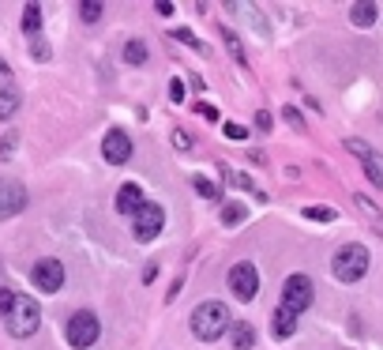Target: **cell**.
<instances>
[{
    "instance_id": "cell-1",
    "label": "cell",
    "mask_w": 383,
    "mask_h": 350,
    "mask_svg": "<svg viewBox=\"0 0 383 350\" xmlns=\"http://www.w3.org/2000/svg\"><path fill=\"white\" fill-rule=\"evenodd\" d=\"M233 320H229V309L222 301H203L192 309V335L203 339V343H214V339H222Z\"/></svg>"
},
{
    "instance_id": "cell-2",
    "label": "cell",
    "mask_w": 383,
    "mask_h": 350,
    "mask_svg": "<svg viewBox=\"0 0 383 350\" xmlns=\"http://www.w3.org/2000/svg\"><path fill=\"white\" fill-rule=\"evenodd\" d=\"M331 271H335L338 282H357V279H365V271H368V249L357 245V242L342 245V249L335 253V260H331Z\"/></svg>"
},
{
    "instance_id": "cell-3",
    "label": "cell",
    "mask_w": 383,
    "mask_h": 350,
    "mask_svg": "<svg viewBox=\"0 0 383 350\" xmlns=\"http://www.w3.org/2000/svg\"><path fill=\"white\" fill-rule=\"evenodd\" d=\"M4 324H8V332H12L15 339H30V335L38 332V324H41V309H38V301H34V298H23V294H19L15 309L4 316Z\"/></svg>"
},
{
    "instance_id": "cell-4",
    "label": "cell",
    "mask_w": 383,
    "mask_h": 350,
    "mask_svg": "<svg viewBox=\"0 0 383 350\" xmlns=\"http://www.w3.org/2000/svg\"><path fill=\"white\" fill-rule=\"evenodd\" d=\"M64 335H68V343L75 350H86V346H94L98 343V335H102V324H98V316L91 309H79V313H72V320L68 327H64Z\"/></svg>"
},
{
    "instance_id": "cell-5",
    "label": "cell",
    "mask_w": 383,
    "mask_h": 350,
    "mask_svg": "<svg viewBox=\"0 0 383 350\" xmlns=\"http://www.w3.org/2000/svg\"><path fill=\"white\" fill-rule=\"evenodd\" d=\"M162 226H166V211H162L158 204H143L132 218V237L136 242H155V237L162 234Z\"/></svg>"
},
{
    "instance_id": "cell-6",
    "label": "cell",
    "mask_w": 383,
    "mask_h": 350,
    "mask_svg": "<svg viewBox=\"0 0 383 350\" xmlns=\"http://www.w3.org/2000/svg\"><path fill=\"white\" fill-rule=\"evenodd\" d=\"M229 290H233L237 301H256V294H259V271H256V264L240 260L237 268H229Z\"/></svg>"
},
{
    "instance_id": "cell-7",
    "label": "cell",
    "mask_w": 383,
    "mask_h": 350,
    "mask_svg": "<svg viewBox=\"0 0 383 350\" xmlns=\"http://www.w3.org/2000/svg\"><path fill=\"white\" fill-rule=\"evenodd\" d=\"M312 298H316V290H312V279L309 275H290L286 287H282V305L293 309L297 316L312 305Z\"/></svg>"
},
{
    "instance_id": "cell-8",
    "label": "cell",
    "mask_w": 383,
    "mask_h": 350,
    "mask_svg": "<svg viewBox=\"0 0 383 350\" xmlns=\"http://www.w3.org/2000/svg\"><path fill=\"white\" fill-rule=\"evenodd\" d=\"M30 282L41 290V294H57L64 287V264L60 260H38L30 268Z\"/></svg>"
},
{
    "instance_id": "cell-9",
    "label": "cell",
    "mask_w": 383,
    "mask_h": 350,
    "mask_svg": "<svg viewBox=\"0 0 383 350\" xmlns=\"http://www.w3.org/2000/svg\"><path fill=\"white\" fill-rule=\"evenodd\" d=\"M102 155L109 166H124L128 158H132V136L124 132V128H109L105 139H102Z\"/></svg>"
},
{
    "instance_id": "cell-10",
    "label": "cell",
    "mask_w": 383,
    "mask_h": 350,
    "mask_svg": "<svg viewBox=\"0 0 383 350\" xmlns=\"http://www.w3.org/2000/svg\"><path fill=\"white\" fill-rule=\"evenodd\" d=\"M23 207H27V189L12 177H0V223L19 215Z\"/></svg>"
},
{
    "instance_id": "cell-11",
    "label": "cell",
    "mask_w": 383,
    "mask_h": 350,
    "mask_svg": "<svg viewBox=\"0 0 383 350\" xmlns=\"http://www.w3.org/2000/svg\"><path fill=\"white\" fill-rule=\"evenodd\" d=\"M346 147L361 158V166H365V177H368L372 185H376V189H383V158H379L368 144H361V139H349Z\"/></svg>"
},
{
    "instance_id": "cell-12",
    "label": "cell",
    "mask_w": 383,
    "mask_h": 350,
    "mask_svg": "<svg viewBox=\"0 0 383 350\" xmlns=\"http://www.w3.org/2000/svg\"><path fill=\"white\" fill-rule=\"evenodd\" d=\"M143 204H147L143 200V189H139L136 181H128V185H120V189H117V215H132L136 218V211Z\"/></svg>"
},
{
    "instance_id": "cell-13",
    "label": "cell",
    "mask_w": 383,
    "mask_h": 350,
    "mask_svg": "<svg viewBox=\"0 0 383 350\" xmlns=\"http://www.w3.org/2000/svg\"><path fill=\"white\" fill-rule=\"evenodd\" d=\"M271 327H275V335H278V339H290L293 332H297V313L286 309V305H278L275 316H271Z\"/></svg>"
},
{
    "instance_id": "cell-14",
    "label": "cell",
    "mask_w": 383,
    "mask_h": 350,
    "mask_svg": "<svg viewBox=\"0 0 383 350\" xmlns=\"http://www.w3.org/2000/svg\"><path fill=\"white\" fill-rule=\"evenodd\" d=\"M19 106H23V94H19V87H0V121H12L19 113Z\"/></svg>"
},
{
    "instance_id": "cell-15",
    "label": "cell",
    "mask_w": 383,
    "mask_h": 350,
    "mask_svg": "<svg viewBox=\"0 0 383 350\" xmlns=\"http://www.w3.org/2000/svg\"><path fill=\"white\" fill-rule=\"evenodd\" d=\"M229 343H233V350H252V346H256V327L245 324V320L233 324V327H229Z\"/></svg>"
},
{
    "instance_id": "cell-16",
    "label": "cell",
    "mask_w": 383,
    "mask_h": 350,
    "mask_svg": "<svg viewBox=\"0 0 383 350\" xmlns=\"http://www.w3.org/2000/svg\"><path fill=\"white\" fill-rule=\"evenodd\" d=\"M349 19H353V27H361V30L376 27V19H379V4H353V8H349Z\"/></svg>"
},
{
    "instance_id": "cell-17",
    "label": "cell",
    "mask_w": 383,
    "mask_h": 350,
    "mask_svg": "<svg viewBox=\"0 0 383 350\" xmlns=\"http://www.w3.org/2000/svg\"><path fill=\"white\" fill-rule=\"evenodd\" d=\"M218 30H222V42H226L229 57H237V64H248V57H245V46H240V38L233 35V27H218Z\"/></svg>"
},
{
    "instance_id": "cell-18",
    "label": "cell",
    "mask_w": 383,
    "mask_h": 350,
    "mask_svg": "<svg viewBox=\"0 0 383 350\" xmlns=\"http://www.w3.org/2000/svg\"><path fill=\"white\" fill-rule=\"evenodd\" d=\"M169 38H173V42H184V46H192L195 53H203V57H207V42H200V38L192 35V30H184V27H173V30H169Z\"/></svg>"
},
{
    "instance_id": "cell-19",
    "label": "cell",
    "mask_w": 383,
    "mask_h": 350,
    "mask_svg": "<svg viewBox=\"0 0 383 350\" xmlns=\"http://www.w3.org/2000/svg\"><path fill=\"white\" fill-rule=\"evenodd\" d=\"M23 30H27L30 38L41 30V8H38V4H27V8H23Z\"/></svg>"
},
{
    "instance_id": "cell-20",
    "label": "cell",
    "mask_w": 383,
    "mask_h": 350,
    "mask_svg": "<svg viewBox=\"0 0 383 350\" xmlns=\"http://www.w3.org/2000/svg\"><path fill=\"white\" fill-rule=\"evenodd\" d=\"M124 61H128V64H136V68H139V64L147 61V42H139V38H132V42H128V46H124Z\"/></svg>"
},
{
    "instance_id": "cell-21",
    "label": "cell",
    "mask_w": 383,
    "mask_h": 350,
    "mask_svg": "<svg viewBox=\"0 0 383 350\" xmlns=\"http://www.w3.org/2000/svg\"><path fill=\"white\" fill-rule=\"evenodd\" d=\"M248 218V207L245 204H226V211H222V223L226 226H237V223H245Z\"/></svg>"
},
{
    "instance_id": "cell-22",
    "label": "cell",
    "mask_w": 383,
    "mask_h": 350,
    "mask_svg": "<svg viewBox=\"0 0 383 350\" xmlns=\"http://www.w3.org/2000/svg\"><path fill=\"white\" fill-rule=\"evenodd\" d=\"M304 218H312V223H335V211L331 207H304Z\"/></svg>"
},
{
    "instance_id": "cell-23",
    "label": "cell",
    "mask_w": 383,
    "mask_h": 350,
    "mask_svg": "<svg viewBox=\"0 0 383 350\" xmlns=\"http://www.w3.org/2000/svg\"><path fill=\"white\" fill-rule=\"evenodd\" d=\"M15 301H19V294H15V290H4V287H0V316L12 313V309H15Z\"/></svg>"
},
{
    "instance_id": "cell-24",
    "label": "cell",
    "mask_w": 383,
    "mask_h": 350,
    "mask_svg": "<svg viewBox=\"0 0 383 350\" xmlns=\"http://www.w3.org/2000/svg\"><path fill=\"white\" fill-rule=\"evenodd\" d=\"M102 12H105L102 4H79V15H83V23H98V19H102Z\"/></svg>"
},
{
    "instance_id": "cell-25",
    "label": "cell",
    "mask_w": 383,
    "mask_h": 350,
    "mask_svg": "<svg viewBox=\"0 0 383 350\" xmlns=\"http://www.w3.org/2000/svg\"><path fill=\"white\" fill-rule=\"evenodd\" d=\"M15 144H19V136H15V132L0 139V162H4V158H12V151H15Z\"/></svg>"
},
{
    "instance_id": "cell-26",
    "label": "cell",
    "mask_w": 383,
    "mask_h": 350,
    "mask_svg": "<svg viewBox=\"0 0 383 350\" xmlns=\"http://www.w3.org/2000/svg\"><path fill=\"white\" fill-rule=\"evenodd\" d=\"M195 192L207 196V200H214V196H218V189H214V185L207 181V177H195Z\"/></svg>"
},
{
    "instance_id": "cell-27",
    "label": "cell",
    "mask_w": 383,
    "mask_h": 350,
    "mask_svg": "<svg viewBox=\"0 0 383 350\" xmlns=\"http://www.w3.org/2000/svg\"><path fill=\"white\" fill-rule=\"evenodd\" d=\"M169 102H177V106L184 102V83H181V80H173V83H169Z\"/></svg>"
},
{
    "instance_id": "cell-28",
    "label": "cell",
    "mask_w": 383,
    "mask_h": 350,
    "mask_svg": "<svg viewBox=\"0 0 383 350\" xmlns=\"http://www.w3.org/2000/svg\"><path fill=\"white\" fill-rule=\"evenodd\" d=\"M195 113L207 117V121H218V109H214V106H207V102H195Z\"/></svg>"
},
{
    "instance_id": "cell-29",
    "label": "cell",
    "mask_w": 383,
    "mask_h": 350,
    "mask_svg": "<svg viewBox=\"0 0 383 350\" xmlns=\"http://www.w3.org/2000/svg\"><path fill=\"white\" fill-rule=\"evenodd\" d=\"M226 136H229V139H245L248 128H245V125H226Z\"/></svg>"
},
{
    "instance_id": "cell-30",
    "label": "cell",
    "mask_w": 383,
    "mask_h": 350,
    "mask_svg": "<svg viewBox=\"0 0 383 350\" xmlns=\"http://www.w3.org/2000/svg\"><path fill=\"white\" fill-rule=\"evenodd\" d=\"M34 61H49V46H46V42H34Z\"/></svg>"
},
{
    "instance_id": "cell-31",
    "label": "cell",
    "mask_w": 383,
    "mask_h": 350,
    "mask_svg": "<svg viewBox=\"0 0 383 350\" xmlns=\"http://www.w3.org/2000/svg\"><path fill=\"white\" fill-rule=\"evenodd\" d=\"M286 121H290L293 128H304V121H301V113H297V109H293V106L286 109Z\"/></svg>"
},
{
    "instance_id": "cell-32",
    "label": "cell",
    "mask_w": 383,
    "mask_h": 350,
    "mask_svg": "<svg viewBox=\"0 0 383 350\" xmlns=\"http://www.w3.org/2000/svg\"><path fill=\"white\" fill-rule=\"evenodd\" d=\"M256 128H259V132H271V117L267 113H256Z\"/></svg>"
},
{
    "instance_id": "cell-33",
    "label": "cell",
    "mask_w": 383,
    "mask_h": 350,
    "mask_svg": "<svg viewBox=\"0 0 383 350\" xmlns=\"http://www.w3.org/2000/svg\"><path fill=\"white\" fill-rule=\"evenodd\" d=\"M173 144H181V151H188V136H184V132H173Z\"/></svg>"
}]
</instances>
